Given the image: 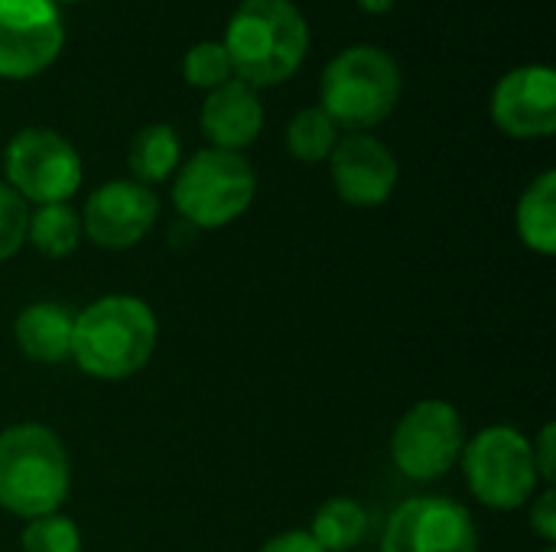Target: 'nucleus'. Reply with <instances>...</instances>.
Here are the masks:
<instances>
[{
	"instance_id": "25",
	"label": "nucleus",
	"mask_w": 556,
	"mask_h": 552,
	"mask_svg": "<svg viewBox=\"0 0 556 552\" xmlns=\"http://www.w3.org/2000/svg\"><path fill=\"white\" fill-rule=\"evenodd\" d=\"M554 449H556V429H554V423H547V426H544V429L538 433V439L531 442V452H534V468H538V478H541V482H547V488L554 485V478H556Z\"/></svg>"
},
{
	"instance_id": "15",
	"label": "nucleus",
	"mask_w": 556,
	"mask_h": 552,
	"mask_svg": "<svg viewBox=\"0 0 556 552\" xmlns=\"http://www.w3.org/2000/svg\"><path fill=\"white\" fill-rule=\"evenodd\" d=\"M75 312L62 303H29L13 322L20 351L36 364H62L72 355Z\"/></svg>"
},
{
	"instance_id": "6",
	"label": "nucleus",
	"mask_w": 556,
	"mask_h": 552,
	"mask_svg": "<svg viewBox=\"0 0 556 552\" xmlns=\"http://www.w3.org/2000/svg\"><path fill=\"white\" fill-rule=\"evenodd\" d=\"M463 472L472 498L492 511H518L538 491L531 439L515 426H489L463 446Z\"/></svg>"
},
{
	"instance_id": "24",
	"label": "nucleus",
	"mask_w": 556,
	"mask_h": 552,
	"mask_svg": "<svg viewBox=\"0 0 556 552\" xmlns=\"http://www.w3.org/2000/svg\"><path fill=\"white\" fill-rule=\"evenodd\" d=\"M531 530L547 543L554 547L556 543V491L547 488L534 504H531Z\"/></svg>"
},
{
	"instance_id": "21",
	"label": "nucleus",
	"mask_w": 556,
	"mask_h": 552,
	"mask_svg": "<svg viewBox=\"0 0 556 552\" xmlns=\"http://www.w3.org/2000/svg\"><path fill=\"white\" fill-rule=\"evenodd\" d=\"M20 552H81V534L72 517L46 514L26 524Z\"/></svg>"
},
{
	"instance_id": "2",
	"label": "nucleus",
	"mask_w": 556,
	"mask_h": 552,
	"mask_svg": "<svg viewBox=\"0 0 556 552\" xmlns=\"http://www.w3.org/2000/svg\"><path fill=\"white\" fill-rule=\"evenodd\" d=\"M222 46L238 81L267 88L287 81L303 65L309 26L290 0H244L231 16Z\"/></svg>"
},
{
	"instance_id": "18",
	"label": "nucleus",
	"mask_w": 556,
	"mask_h": 552,
	"mask_svg": "<svg viewBox=\"0 0 556 552\" xmlns=\"http://www.w3.org/2000/svg\"><path fill=\"white\" fill-rule=\"evenodd\" d=\"M179 137L169 124H147L143 130L134 133L127 166L134 172V182H163L166 176L176 172L179 166Z\"/></svg>"
},
{
	"instance_id": "22",
	"label": "nucleus",
	"mask_w": 556,
	"mask_h": 552,
	"mask_svg": "<svg viewBox=\"0 0 556 552\" xmlns=\"http://www.w3.org/2000/svg\"><path fill=\"white\" fill-rule=\"evenodd\" d=\"M231 75H235V72H231V59H228V52H225L222 42H212V39H208V42H199V46H192V49L186 52V59H182V78H186L192 88L212 91V88L225 85Z\"/></svg>"
},
{
	"instance_id": "17",
	"label": "nucleus",
	"mask_w": 556,
	"mask_h": 552,
	"mask_svg": "<svg viewBox=\"0 0 556 552\" xmlns=\"http://www.w3.org/2000/svg\"><path fill=\"white\" fill-rule=\"evenodd\" d=\"M368 511L352 498H329L309 524V537L326 552L358 550L368 537Z\"/></svg>"
},
{
	"instance_id": "7",
	"label": "nucleus",
	"mask_w": 556,
	"mask_h": 552,
	"mask_svg": "<svg viewBox=\"0 0 556 552\" xmlns=\"http://www.w3.org/2000/svg\"><path fill=\"white\" fill-rule=\"evenodd\" d=\"M3 176L23 202L55 205L78 192L81 159L62 133L26 127L3 150Z\"/></svg>"
},
{
	"instance_id": "9",
	"label": "nucleus",
	"mask_w": 556,
	"mask_h": 552,
	"mask_svg": "<svg viewBox=\"0 0 556 552\" xmlns=\"http://www.w3.org/2000/svg\"><path fill=\"white\" fill-rule=\"evenodd\" d=\"M65 42L52 0H0V78L23 81L46 72Z\"/></svg>"
},
{
	"instance_id": "10",
	"label": "nucleus",
	"mask_w": 556,
	"mask_h": 552,
	"mask_svg": "<svg viewBox=\"0 0 556 552\" xmlns=\"http://www.w3.org/2000/svg\"><path fill=\"white\" fill-rule=\"evenodd\" d=\"M381 552H479V534L459 501L410 498L388 517Z\"/></svg>"
},
{
	"instance_id": "11",
	"label": "nucleus",
	"mask_w": 556,
	"mask_h": 552,
	"mask_svg": "<svg viewBox=\"0 0 556 552\" xmlns=\"http://www.w3.org/2000/svg\"><path fill=\"white\" fill-rule=\"evenodd\" d=\"M156 218L160 198L150 185L111 179L88 195L81 208V234L104 251H127L153 231Z\"/></svg>"
},
{
	"instance_id": "1",
	"label": "nucleus",
	"mask_w": 556,
	"mask_h": 552,
	"mask_svg": "<svg viewBox=\"0 0 556 552\" xmlns=\"http://www.w3.org/2000/svg\"><path fill=\"white\" fill-rule=\"evenodd\" d=\"M156 348V316L137 296H101L75 312L72 361L98 381H124L147 368Z\"/></svg>"
},
{
	"instance_id": "5",
	"label": "nucleus",
	"mask_w": 556,
	"mask_h": 552,
	"mask_svg": "<svg viewBox=\"0 0 556 552\" xmlns=\"http://www.w3.org/2000/svg\"><path fill=\"white\" fill-rule=\"evenodd\" d=\"M257 192L254 166L231 150H199L173 182V205L192 228H225L238 221Z\"/></svg>"
},
{
	"instance_id": "16",
	"label": "nucleus",
	"mask_w": 556,
	"mask_h": 552,
	"mask_svg": "<svg viewBox=\"0 0 556 552\" xmlns=\"http://www.w3.org/2000/svg\"><path fill=\"white\" fill-rule=\"evenodd\" d=\"M518 238L534 254L551 257L556 251V172H541L518 202Z\"/></svg>"
},
{
	"instance_id": "26",
	"label": "nucleus",
	"mask_w": 556,
	"mask_h": 552,
	"mask_svg": "<svg viewBox=\"0 0 556 552\" xmlns=\"http://www.w3.org/2000/svg\"><path fill=\"white\" fill-rule=\"evenodd\" d=\"M261 552H326L306 530H287V534H277L274 540H267Z\"/></svg>"
},
{
	"instance_id": "29",
	"label": "nucleus",
	"mask_w": 556,
	"mask_h": 552,
	"mask_svg": "<svg viewBox=\"0 0 556 552\" xmlns=\"http://www.w3.org/2000/svg\"><path fill=\"white\" fill-rule=\"evenodd\" d=\"M544 552H556V550H554V547H547V550H544Z\"/></svg>"
},
{
	"instance_id": "8",
	"label": "nucleus",
	"mask_w": 556,
	"mask_h": 552,
	"mask_svg": "<svg viewBox=\"0 0 556 552\" xmlns=\"http://www.w3.org/2000/svg\"><path fill=\"white\" fill-rule=\"evenodd\" d=\"M466 446L463 416L446 400H420L391 433V462L410 482H437L459 462Z\"/></svg>"
},
{
	"instance_id": "27",
	"label": "nucleus",
	"mask_w": 556,
	"mask_h": 552,
	"mask_svg": "<svg viewBox=\"0 0 556 552\" xmlns=\"http://www.w3.org/2000/svg\"><path fill=\"white\" fill-rule=\"evenodd\" d=\"M365 13H388L397 0H355Z\"/></svg>"
},
{
	"instance_id": "20",
	"label": "nucleus",
	"mask_w": 556,
	"mask_h": 552,
	"mask_svg": "<svg viewBox=\"0 0 556 552\" xmlns=\"http://www.w3.org/2000/svg\"><path fill=\"white\" fill-rule=\"evenodd\" d=\"M339 143V127L323 107H306L287 124V150L300 163H323Z\"/></svg>"
},
{
	"instance_id": "28",
	"label": "nucleus",
	"mask_w": 556,
	"mask_h": 552,
	"mask_svg": "<svg viewBox=\"0 0 556 552\" xmlns=\"http://www.w3.org/2000/svg\"><path fill=\"white\" fill-rule=\"evenodd\" d=\"M52 3H55V7H59V3H75V0H52Z\"/></svg>"
},
{
	"instance_id": "23",
	"label": "nucleus",
	"mask_w": 556,
	"mask_h": 552,
	"mask_svg": "<svg viewBox=\"0 0 556 552\" xmlns=\"http://www.w3.org/2000/svg\"><path fill=\"white\" fill-rule=\"evenodd\" d=\"M26 224H29L26 202L7 182H0V264L10 260L26 244Z\"/></svg>"
},
{
	"instance_id": "3",
	"label": "nucleus",
	"mask_w": 556,
	"mask_h": 552,
	"mask_svg": "<svg viewBox=\"0 0 556 552\" xmlns=\"http://www.w3.org/2000/svg\"><path fill=\"white\" fill-rule=\"evenodd\" d=\"M72 488V468L62 439L39 423H20L0 433V508L23 521L59 514Z\"/></svg>"
},
{
	"instance_id": "4",
	"label": "nucleus",
	"mask_w": 556,
	"mask_h": 552,
	"mask_svg": "<svg viewBox=\"0 0 556 552\" xmlns=\"http://www.w3.org/2000/svg\"><path fill=\"white\" fill-rule=\"evenodd\" d=\"M401 101V68L375 46L339 52L323 72V111L336 127L368 130L391 117Z\"/></svg>"
},
{
	"instance_id": "14",
	"label": "nucleus",
	"mask_w": 556,
	"mask_h": 552,
	"mask_svg": "<svg viewBox=\"0 0 556 552\" xmlns=\"http://www.w3.org/2000/svg\"><path fill=\"white\" fill-rule=\"evenodd\" d=\"M264 127V104L257 98V88L228 78L225 85L212 88L202 104V133L215 150L241 153L257 140Z\"/></svg>"
},
{
	"instance_id": "19",
	"label": "nucleus",
	"mask_w": 556,
	"mask_h": 552,
	"mask_svg": "<svg viewBox=\"0 0 556 552\" xmlns=\"http://www.w3.org/2000/svg\"><path fill=\"white\" fill-rule=\"evenodd\" d=\"M81 215L68 205V202H55V205H39L36 211H29V224H26V241L52 260H62L68 254L78 251L81 244Z\"/></svg>"
},
{
	"instance_id": "13",
	"label": "nucleus",
	"mask_w": 556,
	"mask_h": 552,
	"mask_svg": "<svg viewBox=\"0 0 556 552\" xmlns=\"http://www.w3.org/2000/svg\"><path fill=\"white\" fill-rule=\"evenodd\" d=\"M332 182L345 205L375 208L384 205L397 189V159L394 153L368 133H349L329 153Z\"/></svg>"
},
{
	"instance_id": "12",
	"label": "nucleus",
	"mask_w": 556,
	"mask_h": 552,
	"mask_svg": "<svg viewBox=\"0 0 556 552\" xmlns=\"http://www.w3.org/2000/svg\"><path fill=\"white\" fill-rule=\"evenodd\" d=\"M492 120L518 140L551 137L556 130V75L551 65H521L492 91Z\"/></svg>"
}]
</instances>
